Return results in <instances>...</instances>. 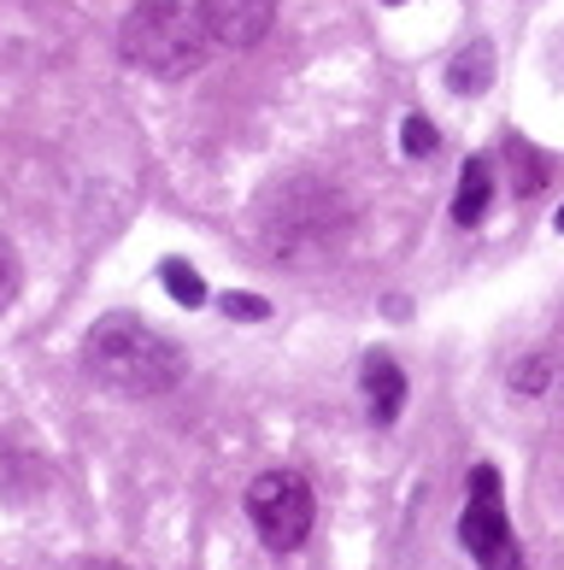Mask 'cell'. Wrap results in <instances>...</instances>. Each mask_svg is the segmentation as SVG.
Listing matches in <instances>:
<instances>
[{"label": "cell", "instance_id": "5bb4252c", "mask_svg": "<svg viewBox=\"0 0 564 570\" xmlns=\"http://www.w3.org/2000/svg\"><path fill=\"white\" fill-rule=\"evenodd\" d=\"M224 312L229 318H265V301H254V294H224Z\"/></svg>", "mask_w": 564, "mask_h": 570}, {"label": "cell", "instance_id": "2e32d148", "mask_svg": "<svg viewBox=\"0 0 564 570\" xmlns=\"http://www.w3.org/2000/svg\"><path fill=\"white\" fill-rule=\"evenodd\" d=\"M82 570H123V564H118V559H89Z\"/></svg>", "mask_w": 564, "mask_h": 570}, {"label": "cell", "instance_id": "4fadbf2b", "mask_svg": "<svg viewBox=\"0 0 564 570\" xmlns=\"http://www.w3.org/2000/svg\"><path fill=\"white\" fill-rule=\"evenodd\" d=\"M400 136H406L400 147H406V154H412V159H429V154H435V147H442V141H435V124H429V118H417V112L406 118V130H400Z\"/></svg>", "mask_w": 564, "mask_h": 570}, {"label": "cell", "instance_id": "30bf717a", "mask_svg": "<svg viewBox=\"0 0 564 570\" xmlns=\"http://www.w3.org/2000/svg\"><path fill=\"white\" fill-rule=\"evenodd\" d=\"M506 159H512V177H517V195H524V200L547 188V159H541L530 141H517V136H512V141H506Z\"/></svg>", "mask_w": 564, "mask_h": 570}, {"label": "cell", "instance_id": "5b68a950", "mask_svg": "<svg viewBox=\"0 0 564 570\" xmlns=\"http://www.w3.org/2000/svg\"><path fill=\"white\" fill-rule=\"evenodd\" d=\"M458 541L471 547V559L483 570H524V547H517L512 523H506V494H499V471H494V464H476V471H471Z\"/></svg>", "mask_w": 564, "mask_h": 570}, {"label": "cell", "instance_id": "277c9868", "mask_svg": "<svg viewBox=\"0 0 564 570\" xmlns=\"http://www.w3.org/2000/svg\"><path fill=\"white\" fill-rule=\"evenodd\" d=\"M247 518H254V535L270 553H295V547H306L311 518H318L311 482L300 471H259L247 482Z\"/></svg>", "mask_w": 564, "mask_h": 570}, {"label": "cell", "instance_id": "8fae6325", "mask_svg": "<svg viewBox=\"0 0 564 570\" xmlns=\"http://www.w3.org/2000/svg\"><path fill=\"white\" fill-rule=\"evenodd\" d=\"M159 277H165V294H171L177 306H206V283H200V271H195V265L165 259V265H159Z\"/></svg>", "mask_w": 564, "mask_h": 570}, {"label": "cell", "instance_id": "ba28073f", "mask_svg": "<svg viewBox=\"0 0 564 570\" xmlns=\"http://www.w3.org/2000/svg\"><path fill=\"white\" fill-rule=\"evenodd\" d=\"M488 200H494V165L488 159H465V171H458V195H453V224L458 229L483 224Z\"/></svg>", "mask_w": 564, "mask_h": 570}, {"label": "cell", "instance_id": "3957f363", "mask_svg": "<svg viewBox=\"0 0 564 570\" xmlns=\"http://www.w3.org/2000/svg\"><path fill=\"white\" fill-rule=\"evenodd\" d=\"M342 236V200L329 195L324 183H288L270 195L265 206V247L277 259H311V253H329Z\"/></svg>", "mask_w": 564, "mask_h": 570}, {"label": "cell", "instance_id": "e0dca14e", "mask_svg": "<svg viewBox=\"0 0 564 570\" xmlns=\"http://www.w3.org/2000/svg\"><path fill=\"white\" fill-rule=\"evenodd\" d=\"M553 224H558V229H564V206H558V218H553Z\"/></svg>", "mask_w": 564, "mask_h": 570}, {"label": "cell", "instance_id": "6da1fadb", "mask_svg": "<svg viewBox=\"0 0 564 570\" xmlns=\"http://www.w3.org/2000/svg\"><path fill=\"white\" fill-rule=\"evenodd\" d=\"M82 371H89L95 389H107L118 400H159L188 376V358L171 335H159L148 318L112 312V318H100L89 330V342H82Z\"/></svg>", "mask_w": 564, "mask_h": 570}, {"label": "cell", "instance_id": "7c38bea8", "mask_svg": "<svg viewBox=\"0 0 564 570\" xmlns=\"http://www.w3.org/2000/svg\"><path fill=\"white\" fill-rule=\"evenodd\" d=\"M18 288H24V265H18V247L0 236V312L18 301Z\"/></svg>", "mask_w": 564, "mask_h": 570}, {"label": "cell", "instance_id": "9a60e30c", "mask_svg": "<svg viewBox=\"0 0 564 570\" xmlns=\"http://www.w3.org/2000/svg\"><path fill=\"white\" fill-rule=\"evenodd\" d=\"M512 383H517V389H530V394H541V389H547V358H530L524 376H512Z\"/></svg>", "mask_w": 564, "mask_h": 570}, {"label": "cell", "instance_id": "52a82bcc", "mask_svg": "<svg viewBox=\"0 0 564 570\" xmlns=\"http://www.w3.org/2000/svg\"><path fill=\"white\" fill-rule=\"evenodd\" d=\"M400 406H406V376H400V365H394L388 353H370V358H365V412H370V424L388 430L394 417H400Z\"/></svg>", "mask_w": 564, "mask_h": 570}, {"label": "cell", "instance_id": "9c48e42d", "mask_svg": "<svg viewBox=\"0 0 564 570\" xmlns=\"http://www.w3.org/2000/svg\"><path fill=\"white\" fill-rule=\"evenodd\" d=\"M447 82H453V95H483L494 82V48H488V41L458 48V59L447 66Z\"/></svg>", "mask_w": 564, "mask_h": 570}, {"label": "cell", "instance_id": "7a4b0ae2", "mask_svg": "<svg viewBox=\"0 0 564 570\" xmlns=\"http://www.w3.org/2000/svg\"><path fill=\"white\" fill-rule=\"evenodd\" d=\"M118 53H123V66L177 82L206 66L212 30H206L200 7H188V0H141L118 24Z\"/></svg>", "mask_w": 564, "mask_h": 570}, {"label": "cell", "instance_id": "8992f818", "mask_svg": "<svg viewBox=\"0 0 564 570\" xmlns=\"http://www.w3.org/2000/svg\"><path fill=\"white\" fill-rule=\"evenodd\" d=\"M200 18H206V30H212L218 48L247 53L270 36V24H277V0H200Z\"/></svg>", "mask_w": 564, "mask_h": 570}]
</instances>
